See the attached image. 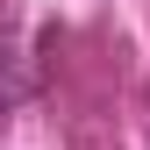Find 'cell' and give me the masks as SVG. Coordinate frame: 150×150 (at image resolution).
<instances>
[]
</instances>
